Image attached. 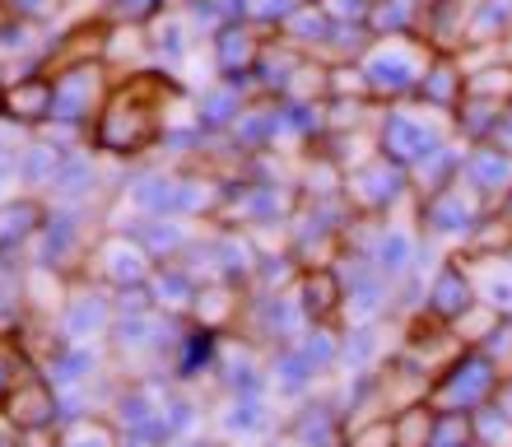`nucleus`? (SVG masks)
<instances>
[{"instance_id":"nucleus-1","label":"nucleus","mask_w":512,"mask_h":447,"mask_svg":"<svg viewBox=\"0 0 512 447\" xmlns=\"http://www.w3.org/2000/svg\"><path fill=\"white\" fill-rule=\"evenodd\" d=\"M182 103H187V94H182L173 70L159 66L126 70V75H117L108 103L89 126V149L98 159H117V163L145 159V154L159 149L163 131L173 126V112Z\"/></svg>"},{"instance_id":"nucleus-2","label":"nucleus","mask_w":512,"mask_h":447,"mask_svg":"<svg viewBox=\"0 0 512 447\" xmlns=\"http://www.w3.org/2000/svg\"><path fill=\"white\" fill-rule=\"evenodd\" d=\"M433 61V47L419 33H401V38H373L364 47V56L354 61L364 75L368 98L387 108V103H405L419 94V80Z\"/></svg>"},{"instance_id":"nucleus-3","label":"nucleus","mask_w":512,"mask_h":447,"mask_svg":"<svg viewBox=\"0 0 512 447\" xmlns=\"http://www.w3.org/2000/svg\"><path fill=\"white\" fill-rule=\"evenodd\" d=\"M443 140H452V117L419 98H405V103H387L378 108V122H373V145L378 154H387L391 163H419L429 149H438Z\"/></svg>"},{"instance_id":"nucleus-4","label":"nucleus","mask_w":512,"mask_h":447,"mask_svg":"<svg viewBox=\"0 0 512 447\" xmlns=\"http://www.w3.org/2000/svg\"><path fill=\"white\" fill-rule=\"evenodd\" d=\"M112 84H117V70L103 61V56H89V61H70V66L52 70V117L47 122H70V126H94V117L108 103Z\"/></svg>"},{"instance_id":"nucleus-5","label":"nucleus","mask_w":512,"mask_h":447,"mask_svg":"<svg viewBox=\"0 0 512 447\" xmlns=\"http://www.w3.org/2000/svg\"><path fill=\"white\" fill-rule=\"evenodd\" d=\"M340 196L350 201V210L359 219H391L405 201L415 205L410 196V177H405L401 163H391L387 154H368L354 168H345V182H340Z\"/></svg>"},{"instance_id":"nucleus-6","label":"nucleus","mask_w":512,"mask_h":447,"mask_svg":"<svg viewBox=\"0 0 512 447\" xmlns=\"http://www.w3.org/2000/svg\"><path fill=\"white\" fill-rule=\"evenodd\" d=\"M503 368L489 359L485 350H475V345H466V350L452 359V364H443V373H433L429 382V401L433 410H452V415H471V410H480L494 396V387H499Z\"/></svg>"},{"instance_id":"nucleus-7","label":"nucleus","mask_w":512,"mask_h":447,"mask_svg":"<svg viewBox=\"0 0 512 447\" xmlns=\"http://www.w3.org/2000/svg\"><path fill=\"white\" fill-rule=\"evenodd\" d=\"M489 205L475 196L471 187H461V182H452V187L433 191V196H419L415 201V229L429 238V243L438 247H461V238L480 224V215H485Z\"/></svg>"},{"instance_id":"nucleus-8","label":"nucleus","mask_w":512,"mask_h":447,"mask_svg":"<svg viewBox=\"0 0 512 447\" xmlns=\"http://www.w3.org/2000/svg\"><path fill=\"white\" fill-rule=\"evenodd\" d=\"M475 303H480V285H475L466 257L461 252H443V261H433L429 280H424V317L457 326Z\"/></svg>"},{"instance_id":"nucleus-9","label":"nucleus","mask_w":512,"mask_h":447,"mask_svg":"<svg viewBox=\"0 0 512 447\" xmlns=\"http://www.w3.org/2000/svg\"><path fill=\"white\" fill-rule=\"evenodd\" d=\"M42 266H75L94 247V210L89 205H47V219L38 229Z\"/></svg>"},{"instance_id":"nucleus-10","label":"nucleus","mask_w":512,"mask_h":447,"mask_svg":"<svg viewBox=\"0 0 512 447\" xmlns=\"http://www.w3.org/2000/svg\"><path fill=\"white\" fill-rule=\"evenodd\" d=\"M89 252H94V261H98V275H103L112 289L145 285L149 271L159 266V261L131 238V229H117V233H108V238H98Z\"/></svg>"},{"instance_id":"nucleus-11","label":"nucleus","mask_w":512,"mask_h":447,"mask_svg":"<svg viewBox=\"0 0 512 447\" xmlns=\"http://www.w3.org/2000/svg\"><path fill=\"white\" fill-rule=\"evenodd\" d=\"M103 187H108L103 159H98L89 145H80V149H70V154H61V173H56L52 191H47L42 201L47 205H89V210H94Z\"/></svg>"},{"instance_id":"nucleus-12","label":"nucleus","mask_w":512,"mask_h":447,"mask_svg":"<svg viewBox=\"0 0 512 447\" xmlns=\"http://www.w3.org/2000/svg\"><path fill=\"white\" fill-rule=\"evenodd\" d=\"M461 187H471L485 205H499L512 191V154H503L499 145H466L461 149Z\"/></svg>"},{"instance_id":"nucleus-13","label":"nucleus","mask_w":512,"mask_h":447,"mask_svg":"<svg viewBox=\"0 0 512 447\" xmlns=\"http://www.w3.org/2000/svg\"><path fill=\"white\" fill-rule=\"evenodd\" d=\"M247 103H252V89H247V84H233V80H219L215 75L205 89L191 94V122L201 126L205 136H224Z\"/></svg>"},{"instance_id":"nucleus-14","label":"nucleus","mask_w":512,"mask_h":447,"mask_svg":"<svg viewBox=\"0 0 512 447\" xmlns=\"http://www.w3.org/2000/svg\"><path fill=\"white\" fill-rule=\"evenodd\" d=\"M266 33H256L252 24H229L219 28L210 38V61H215V75L219 80H233V84H247L256 66V52H261Z\"/></svg>"},{"instance_id":"nucleus-15","label":"nucleus","mask_w":512,"mask_h":447,"mask_svg":"<svg viewBox=\"0 0 512 447\" xmlns=\"http://www.w3.org/2000/svg\"><path fill=\"white\" fill-rule=\"evenodd\" d=\"M122 196L131 201L135 215H173V196H177V168L173 163H145L126 173Z\"/></svg>"},{"instance_id":"nucleus-16","label":"nucleus","mask_w":512,"mask_h":447,"mask_svg":"<svg viewBox=\"0 0 512 447\" xmlns=\"http://www.w3.org/2000/svg\"><path fill=\"white\" fill-rule=\"evenodd\" d=\"M466 56H457V52H433V61H429V70H424V80H419V103H429V108H438V112H452L461 108V98H466Z\"/></svg>"},{"instance_id":"nucleus-17","label":"nucleus","mask_w":512,"mask_h":447,"mask_svg":"<svg viewBox=\"0 0 512 447\" xmlns=\"http://www.w3.org/2000/svg\"><path fill=\"white\" fill-rule=\"evenodd\" d=\"M298 61H303V52H298V47H289L280 33H270V38L261 42V52H256L252 75H247L252 98H280L284 89H289V75L298 70Z\"/></svg>"},{"instance_id":"nucleus-18","label":"nucleus","mask_w":512,"mask_h":447,"mask_svg":"<svg viewBox=\"0 0 512 447\" xmlns=\"http://www.w3.org/2000/svg\"><path fill=\"white\" fill-rule=\"evenodd\" d=\"M466 24H471V0H429L419 19V38L433 52H466Z\"/></svg>"},{"instance_id":"nucleus-19","label":"nucleus","mask_w":512,"mask_h":447,"mask_svg":"<svg viewBox=\"0 0 512 447\" xmlns=\"http://www.w3.org/2000/svg\"><path fill=\"white\" fill-rule=\"evenodd\" d=\"M224 140L233 145L238 159H252V154H275V98H252L238 122L224 131Z\"/></svg>"},{"instance_id":"nucleus-20","label":"nucleus","mask_w":512,"mask_h":447,"mask_svg":"<svg viewBox=\"0 0 512 447\" xmlns=\"http://www.w3.org/2000/svg\"><path fill=\"white\" fill-rule=\"evenodd\" d=\"M0 117H10L19 126H42L52 117V75H24V80H10L5 94H0Z\"/></svg>"},{"instance_id":"nucleus-21","label":"nucleus","mask_w":512,"mask_h":447,"mask_svg":"<svg viewBox=\"0 0 512 447\" xmlns=\"http://www.w3.org/2000/svg\"><path fill=\"white\" fill-rule=\"evenodd\" d=\"M191 24H187V14H182V5H173V10H163L154 24H145V47H149V61L159 70H173L182 66L191 56Z\"/></svg>"},{"instance_id":"nucleus-22","label":"nucleus","mask_w":512,"mask_h":447,"mask_svg":"<svg viewBox=\"0 0 512 447\" xmlns=\"http://www.w3.org/2000/svg\"><path fill=\"white\" fill-rule=\"evenodd\" d=\"M340 303H345V285H340L336 266H312V271H298V308L308 322H336Z\"/></svg>"},{"instance_id":"nucleus-23","label":"nucleus","mask_w":512,"mask_h":447,"mask_svg":"<svg viewBox=\"0 0 512 447\" xmlns=\"http://www.w3.org/2000/svg\"><path fill=\"white\" fill-rule=\"evenodd\" d=\"M42 219H47V201L42 196H28V191L24 196H5L0 201V257H10L24 243H33Z\"/></svg>"},{"instance_id":"nucleus-24","label":"nucleus","mask_w":512,"mask_h":447,"mask_svg":"<svg viewBox=\"0 0 512 447\" xmlns=\"http://www.w3.org/2000/svg\"><path fill=\"white\" fill-rule=\"evenodd\" d=\"M461 140L452 136V140H443L438 149H429L419 163H410L405 168V177H410V196H433V191H443V187H452L457 182V173H461Z\"/></svg>"},{"instance_id":"nucleus-25","label":"nucleus","mask_w":512,"mask_h":447,"mask_svg":"<svg viewBox=\"0 0 512 447\" xmlns=\"http://www.w3.org/2000/svg\"><path fill=\"white\" fill-rule=\"evenodd\" d=\"M191 219H177V215H140L135 224H126L131 229V238L140 247H145L154 261H173L182 247L191 243Z\"/></svg>"},{"instance_id":"nucleus-26","label":"nucleus","mask_w":512,"mask_h":447,"mask_svg":"<svg viewBox=\"0 0 512 447\" xmlns=\"http://www.w3.org/2000/svg\"><path fill=\"white\" fill-rule=\"evenodd\" d=\"M508 28H512V0H471V24H466V52L461 56L494 52Z\"/></svg>"},{"instance_id":"nucleus-27","label":"nucleus","mask_w":512,"mask_h":447,"mask_svg":"<svg viewBox=\"0 0 512 447\" xmlns=\"http://www.w3.org/2000/svg\"><path fill=\"white\" fill-rule=\"evenodd\" d=\"M503 108H508L503 98H485V94H471V89H466L461 108L452 112V136H457L461 145H485V140L494 136V126H499Z\"/></svg>"},{"instance_id":"nucleus-28","label":"nucleus","mask_w":512,"mask_h":447,"mask_svg":"<svg viewBox=\"0 0 512 447\" xmlns=\"http://www.w3.org/2000/svg\"><path fill=\"white\" fill-rule=\"evenodd\" d=\"M280 38L289 42V47H298L303 56H322L326 38H331V14H326L322 5L303 0V5L280 24Z\"/></svg>"},{"instance_id":"nucleus-29","label":"nucleus","mask_w":512,"mask_h":447,"mask_svg":"<svg viewBox=\"0 0 512 447\" xmlns=\"http://www.w3.org/2000/svg\"><path fill=\"white\" fill-rule=\"evenodd\" d=\"M56 173H61V149H52L38 136H28L24 145H19V187H24L28 196H47Z\"/></svg>"},{"instance_id":"nucleus-30","label":"nucleus","mask_w":512,"mask_h":447,"mask_svg":"<svg viewBox=\"0 0 512 447\" xmlns=\"http://www.w3.org/2000/svg\"><path fill=\"white\" fill-rule=\"evenodd\" d=\"M461 257H466V261H471V257H480V261L512 257V224L499 215V210H494V205H489L485 215H480V224L461 238Z\"/></svg>"},{"instance_id":"nucleus-31","label":"nucleus","mask_w":512,"mask_h":447,"mask_svg":"<svg viewBox=\"0 0 512 447\" xmlns=\"http://www.w3.org/2000/svg\"><path fill=\"white\" fill-rule=\"evenodd\" d=\"M424 5H429V0H373V14H368L373 38H401V33H419Z\"/></svg>"},{"instance_id":"nucleus-32","label":"nucleus","mask_w":512,"mask_h":447,"mask_svg":"<svg viewBox=\"0 0 512 447\" xmlns=\"http://www.w3.org/2000/svg\"><path fill=\"white\" fill-rule=\"evenodd\" d=\"M149 294L159 298L163 308H173V312H187L191 303H196V280H191L187 271H182V266H173V261H159V266H154V271H149Z\"/></svg>"},{"instance_id":"nucleus-33","label":"nucleus","mask_w":512,"mask_h":447,"mask_svg":"<svg viewBox=\"0 0 512 447\" xmlns=\"http://www.w3.org/2000/svg\"><path fill=\"white\" fill-rule=\"evenodd\" d=\"M429 434H433V406L429 401L391 410V447H429Z\"/></svg>"},{"instance_id":"nucleus-34","label":"nucleus","mask_w":512,"mask_h":447,"mask_svg":"<svg viewBox=\"0 0 512 447\" xmlns=\"http://www.w3.org/2000/svg\"><path fill=\"white\" fill-rule=\"evenodd\" d=\"M177 0H103L98 5V19L103 24H131V28H145L154 24L163 10H173Z\"/></svg>"},{"instance_id":"nucleus-35","label":"nucleus","mask_w":512,"mask_h":447,"mask_svg":"<svg viewBox=\"0 0 512 447\" xmlns=\"http://www.w3.org/2000/svg\"><path fill=\"white\" fill-rule=\"evenodd\" d=\"M471 438L475 447H512V420L485 401L480 410H471Z\"/></svg>"},{"instance_id":"nucleus-36","label":"nucleus","mask_w":512,"mask_h":447,"mask_svg":"<svg viewBox=\"0 0 512 447\" xmlns=\"http://www.w3.org/2000/svg\"><path fill=\"white\" fill-rule=\"evenodd\" d=\"M298 5H303V0H247V24L270 38V33H280V24L298 10Z\"/></svg>"},{"instance_id":"nucleus-37","label":"nucleus","mask_w":512,"mask_h":447,"mask_svg":"<svg viewBox=\"0 0 512 447\" xmlns=\"http://www.w3.org/2000/svg\"><path fill=\"white\" fill-rule=\"evenodd\" d=\"M275 368H280V373H275V382H280L284 392H303V387H308V382L317 378V368H312L308 359H303V350H280Z\"/></svg>"},{"instance_id":"nucleus-38","label":"nucleus","mask_w":512,"mask_h":447,"mask_svg":"<svg viewBox=\"0 0 512 447\" xmlns=\"http://www.w3.org/2000/svg\"><path fill=\"white\" fill-rule=\"evenodd\" d=\"M0 5H5V14H10V19H24V24H42V28H52L56 14L66 10V0H0Z\"/></svg>"},{"instance_id":"nucleus-39","label":"nucleus","mask_w":512,"mask_h":447,"mask_svg":"<svg viewBox=\"0 0 512 447\" xmlns=\"http://www.w3.org/2000/svg\"><path fill=\"white\" fill-rule=\"evenodd\" d=\"M10 406H14L10 415H14V420H19V424H47V410H52V396L42 392V387H33V392H19V396H14Z\"/></svg>"},{"instance_id":"nucleus-40","label":"nucleus","mask_w":512,"mask_h":447,"mask_svg":"<svg viewBox=\"0 0 512 447\" xmlns=\"http://www.w3.org/2000/svg\"><path fill=\"white\" fill-rule=\"evenodd\" d=\"M336 24H368V14H373V0H317Z\"/></svg>"},{"instance_id":"nucleus-41","label":"nucleus","mask_w":512,"mask_h":447,"mask_svg":"<svg viewBox=\"0 0 512 447\" xmlns=\"http://www.w3.org/2000/svg\"><path fill=\"white\" fill-rule=\"evenodd\" d=\"M5 187H19V145L0 140V191Z\"/></svg>"},{"instance_id":"nucleus-42","label":"nucleus","mask_w":512,"mask_h":447,"mask_svg":"<svg viewBox=\"0 0 512 447\" xmlns=\"http://www.w3.org/2000/svg\"><path fill=\"white\" fill-rule=\"evenodd\" d=\"M489 145H499L503 154H512V103H508V108H503L499 126H494V136H489Z\"/></svg>"},{"instance_id":"nucleus-43","label":"nucleus","mask_w":512,"mask_h":447,"mask_svg":"<svg viewBox=\"0 0 512 447\" xmlns=\"http://www.w3.org/2000/svg\"><path fill=\"white\" fill-rule=\"evenodd\" d=\"M489 406L503 410V415L512 420V373H503L499 378V387H494V396H489Z\"/></svg>"},{"instance_id":"nucleus-44","label":"nucleus","mask_w":512,"mask_h":447,"mask_svg":"<svg viewBox=\"0 0 512 447\" xmlns=\"http://www.w3.org/2000/svg\"><path fill=\"white\" fill-rule=\"evenodd\" d=\"M494 56H499V61H508V66H512V28H508V33H503V42H499V47H494Z\"/></svg>"},{"instance_id":"nucleus-45","label":"nucleus","mask_w":512,"mask_h":447,"mask_svg":"<svg viewBox=\"0 0 512 447\" xmlns=\"http://www.w3.org/2000/svg\"><path fill=\"white\" fill-rule=\"evenodd\" d=\"M494 210H499V215H503V219H508V224H512V191H508V196H503L499 205H494Z\"/></svg>"},{"instance_id":"nucleus-46","label":"nucleus","mask_w":512,"mask_h":447,"mask_svg":"<svg viewBox=\"0 0 512 447\" xmlns=\"http://www.w3.org/2000/svg\"><path fill=\"white\" fill-rule=\"evenodd\" d=\"M312 5H317V0H312Z\"/></svg>"}]
</instances>
